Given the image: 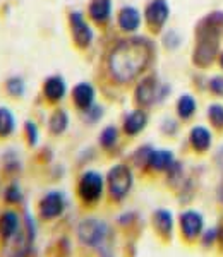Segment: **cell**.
Wrapping results in <instances>:
<instances>
[{"label":"cell","mask_w":223,"mask_h":257,"mask_svg":"<svg viewBox=\"0 0 223 257\" xmlns=\"http://www.w3.org/2000/svg\"><path fill=\"white\" fill-rule=\"evenodd\" d=\"M153 57L151 43L144 38L122 40L110 50L106 59V69L110 77L119 84L132 82L146 70Z\"/></svg>","instance_id":"cell-1"},{"label":"cell","mask_w":223,"mask_h":257,"mask_svg":"<svg viewBox=\"0 0 223 257\" xmlns=\"http://www.w3.org/2000/svg\"><path fill=\"white\" fill-rule=\"evenodd\" d=\"M132 184H134L132 170L124 163L114 165L106 173V192L114 202H122L129 196Z\"/></svg>","instance_id":"cell-2"},{"label":"cell","mask_w":223,"mask_h":257,"mask_svg":"<svg viewBox=\"0 0 223 257\" xmlns=\"http://www.w3.org/2000/svg\"><path fill=\"white\" fill-rule=\"evenodd\" d=\"M105 190V178L101 173L88 170L77 180V197L84 206H94L100 202Z\"/></svg>","instance_id":"cell-3"},{"label":"cell","mask_w":223,"mask_h":257,"mask_svg":"<svg viewBox=\"0 0 223 257\" xmlns=\"http://www.w3.org/2000/svg\"><path fill=\"white\" fill-rule=\"evenodd\" d=\"M108 238V225L98 218H86L77 225V240L86 247L100 248Z\"/></svg>","instance_id":"cell-4"},{"label":"cell","mask_w":223,"mask_h":257,"mask_svg":"<svg viewBox=\"0 0 223 257\" xmlns=\"http://www.w3.org/2000/svg\"><path fill=\"white\" fill-rule=\"evenodd\" d=\"M218 50V35L214 30L211 21H206L204 23V30L199 35V41H197V48L194 53V60L197 65H208L211 64V60L216 55Z\"/></svg>","instance_id":"cell-5"},{"label":"cell","mask_w":223,"mask_h":257,"mask_svg":"<svg viewBox=\"0 0 223 257\" xmlns=\"http://www.w3.org/2000/svg\"><path fill=\"white\" fill-rule=\"evenodd\" d=\"M65 206H67V201L64 194L60 190H50L38 201V216L43 221H52L62 216Z\"/></svg>","instance_id":"cell-6"},{"label":"cell","mask_w":223,"mask_h":257,"mask_svg":"<svg viewBox=\"0 0 223 257\" xmlns=\"http://www.w3.org/2000/svg\"><path fill=\"white\" fill-rule=\"evenodd\" d=\"M162 86H160L158 79L155 76H146L138 82L134 89V101L138 103L139 108H146L151 106L155 101L163 99V94L160 93Z\"/></svg>","instance_id":"cell-7"},{"label":"cell","mask_w":223,"mask_h":257,"mask_svg":"<svg viewBox=\"0 0 223 257\" xmlns=\"http://www.w3.org/2000/svg\"><path fill=\"white\" fill-rule=\"evenodd\" d=\"M21 226H23V218L18 211L12 208L0 211V248L2 250L18 237Z\"/></svg>","instance_id":"cell-8"},{"label":"cell","mask_w":223,"mask_h":257,"mask_svg":"<svg viewBox=\"0 0 223 257\" xmlns=\"http://www.w3.org/2000/svg\"><path fill=\"white\" fill-rule=\"evenodd\" d=\"M69 28H71V36L72 41L79 50H86L93 41V31L89 28L88 21L84 19V16L77 11H72L69 14Z\"/></svg>","instance_id":"cell-9"},{"label":"cell","mask_w":223,"mask_h":257,"mask_svg":"<svg viewBox=\"0 0 223 257\" xmlns=\"http://www.w3.org/2000/svg\"><path fill=\"white\" fill-rule=\"evenodd\" d=\"M170 14V7H168L167 0H151L144 9V19L151 31H160L165 26Z\"/></svg>","instance_id":"cell-10"},{"label":"cell","mask_w":223,"mask_h":257,"mask_svg":"<svg viewBox=\"0 0 223 257\" xmlns=\"http://www.w3.org/2000/svg\"><path fill=\"white\" fill-rule=\"evenodd\" d=\"M180 230L184 238L194 240L203 233V218L196 211H184L180 214Z\"/></svg>","instance_id":"cell-11"},{"label":"cell","mask_w":223,"mask_h":257,"mask_svg":"<svg viewBox=\"0 0 223 257\" xmlns=\"http://www.w3.org/2000/svg\"><path fill=\"white\" fill-rule=\"evenodd\" d=\"M67 86L62 76H50L43 81V96L48 103H59L64 99Z\"/></svg>","instance_id":"cell-12"},{"label":"cell","mask_w":223,"mask_h":257,"mask_svg":"<svg viewBox=\"0 0 223 257\" xmlns=\"http://www.w3.org/2000/svg\"><path fill=\"white\" fill-rule=\"evenodd\" d=\"M72 105L77 110L86 111L94 105V88L89 82H79L72 88Z\"/></svg>","instance_id":"cell-13"},{"label":"cell","mask_w":223,"mask_h":257,"mask_svg":"<svg viewBox=\"0 0 223 257\" xmlns=\"http://www.w3.org/2000/svg\"><path fill=\"white\" fill-rule=\"evenodd\" d=\"M146 125H148V113L143 108H138L126 115L124 123H122V131H124V134L134 138L139 132H143Z\"/></svg>","instance_id":"cell-14"},{"label":"cell","mask_w":223,"mask_h":257,"mask_svg":"<svg viewBox=\"0 0 223 257\" xmlns=\"http://www.w3.org/2000/svg\"><path fill=\"white\" fill-rule=\"evenodd\" d=\"M117 24L124 33H136L141 26V14H139V11L136 7L126 6L119 11Z\"/></svg>","instance_id":"cell-15"},{"label":"cell","mask_w":223,"mask_h":257,"mask_svg":"<svg viewBox=\"0 0 223 257\" xmlns=\"http://www.w3.org/2000/svg\"><path fill=\"white\" fill-rule=\"evenodd\" d=\"M173 163H175V158H173V153L167 151V149H153L150 158H148V165L146 167L153 170V172H168Z\"/></svg>","instance_id":"cell-16"},{"label":"cell","mask_w":223,"mask_h":257,"mask_svg":"<svg viewBox=\"0 0 223 257\" xmlns=\"http://www.w3.org/2000/svg\"><path fill=\"white\" fill-rule=\"evenodd\" d=\"M153 228L162 238L168 240L173 231V216L168 209H156L153 213Z\"/></svg>","instance_id":"cell-17"},{"label":"cell","mask_w":223,"mask_h":257,"mask_svg":"<svg viewBox=\"0 0 223 257\" xmlns=\"http://www.w3.org/2000/svg\"><path fill=\"white\" fill-rule=\"evenodd\" d=\"M88 16L100 26L106 24L112 16V0H91L88 6Z\"/></svg>","instance_id":"cell-18"},{"label":"cell","mask_w":223,"mask_h":257,"mask_svg":"<svg viewBox=\"0 0 223 257\" xmlns=\"http://www.w3.org/2000/svg\"><path fill=\"white\" fill-rule=\"evenodd\" d=\"M16 132V117L11 108L0 106V141H7Z\"/></svg>","instance_id":"cell-19"},{"label":"cell","mask_w":223,"mask_h":257,"mask_svg":"<svg viewBox=\"0 0 223 257\" xmlns=\"http://www.w3.org/2000/svg\"><path fill=\"white\" fill-rule=\"evenodd\" d=\"M69 127V113L62 108H57L48 118V131L53 136H62Z\"/></svg>","instance_id":"cell-20"},{"label":"cell","mask_w":223,"mask_h":257,"mask_svg":"<svg viewBox=\"0 0 223 257\" xmlns=\"http://www.w3.org/2000/svg\"><path fill=\"white\" fill-rule=\"evenodd\" d=\"M189 139H191V144L196 151H206V149L211 146V134H209V131L206 127L201 125L194 127Z\"/></svg>","instance_id":"cell-21"},{"label":"cell","mask_w":223,"mask_h":257,"mask_svg":"<svg viewBox=\"0 0 223 257\" xmlns=\"http://www.w3.org/2000/svg\"><path fill=\"white\" fill-rule=\"evenodd\" d=\"M2 199H4V202H6L9 208H12V206H19L21 202H23V189H21V185H19V182H16V180H12L9 182V184L6 185V189H4V192H2Z\"/></svg>","instance_id":"cell-22"},{"label":"cell","mask_w":223,"mask_h":257,"mask_svg":"<svg viewBox=\"0 0 223 257\" xmlns=\"http://www.w3.org/2000/svg\"><path fill=\"white\" fill-rule=\"evenodd\" d=\"M26 91V84H24V79L19 76H11L4 81V93L7 94L12 99H18L24 94Z\"/></svg>","instance_id":"cell-23"},{"label":"cell","mask_w":223,"mask_h":257,"mask_svg":"<svg viewBox=\"0 0 223 257\" xmlns=\"http://www.w3.org/2000/svg\"><path fill=\"white\" fill-rule=\"evenodd\" d=\"M194 111H196V101H194L191 94L180 96L179 101H177V113H179V117L182 120H187L192 117Z\"/></svg>","instance_id":"cell-24"},{"label":"cell","mask_w":223,"mask_h":257,"mask_svg":"<svg viewBox=\"0 0 223 257\" xmlns=\"http://www.w3.org/2000/svg\"><path fill=\"white\" fill-rule=\"evenodd\" d=\"M119 141V128L115 125H108L101 131L100 134V146L103 149H112Z\"/></svg>","instance_id":"cell-25"},{"label":"cell","mask_w":223,"mask_h":257,"mask_svg":"<svg viewBox=\"0 0 223 257\" xmlns=\"http://www.w3.org/2000/svg\"><path fill=\"white\" fill-rule=\"evenodd\" d=\"M23 136H24V141L30 148H35L38 144V139H40V131H38V125H36L33 120H26L23 125Z\"/></svg>","instance_id":"cell-26"},{"label":"cell","mask_w":223,"mask_h":257,"mask_svg":"<svg viewBox=\"0 0 223 257\" xmlns=\"http://www.w3.org/2000/svg\"><path fill=\"white\" fill-rule=\"evenodd\" d=\"M21 168V163L18 156H14V153H7L4 155V173H7L9 177L16 175Z\"/></svg>","instance_id":"cell-27"},{"label":"cell","mask_w":223,"mask_h":257,"mask_svg":"<svg viewBox=\"0 0 223 257\" xmlns=\"http://www.w3.org/2000/svg\"><path fill=\"white\" fill-rule=\"evenodd\" d=\"M209 120L216 128H223V106L221 105H211L208 110Z\"/></svg>","instance_id":"cell-28"},{"label":"cell","mask_w":223,"mask_h":257,"mask_svg":"<svg viewBox=\"0 0 223 257\" xmlns=\"http://www.w3.org/2000/svg\"><path fill=\"white\" fill-rule=\"evenodd\" d=\"M82 113H84V120L86 122H91V123H94V122H98V120L101 118V115H103V108L100 105H96V103H94L93 106H89L88 110L86 111H82Z\"/></svg>","instance_id":"cell-29"},{"label":"cell","mask_w":223,"mask_h":257,"mask_svg":"<svg viewBox=\"0 0 223 257\" xmlns=\"http://www.w3.org/2000/svg\"><path fill=\"white\" fill-rule=\"evenodd\" d=\"M209 86H211V91H213V93L221 94V96H223V76L213 77L211 82H209Z\"/></svg>","instance_id":"cell-30"},{"label":"cell","mask_w":223,"mask_h":257,"mask_svg":"<svg viewBox=\"0 0 223 257\" xmlns=\"http://www.w3.org/2000/svg\"><path fill=\"white\" fill-rule=\"evenodd\" d=\"M211 238H216V231H214V230H211V231H208V233H206V238H204L206 245H209V242H211Z\"/></svg>","instance_id":"cell-31"},{"label":"cell","mask_w":223,"mask_h":257,"mask_svg":"<svg viewBox=\"0 0 223 257\" xmlns=\"http://www.w3.org/2000/svg\"><path fill=\"white\" fill-rule=\"evenodd\" d=\"M221 67H223V55H221Z\"/></svg>","instance_id":"cell-32"}]
</instances>
